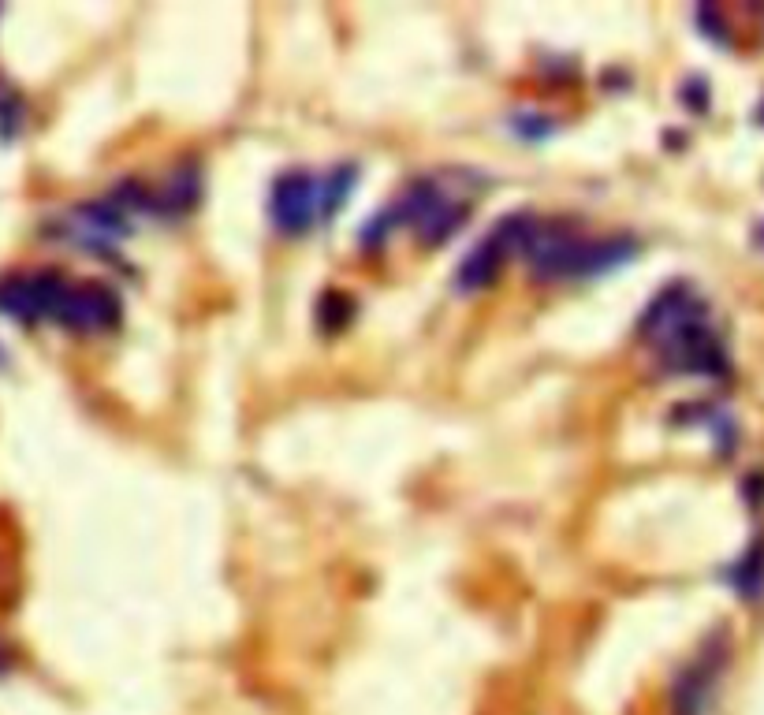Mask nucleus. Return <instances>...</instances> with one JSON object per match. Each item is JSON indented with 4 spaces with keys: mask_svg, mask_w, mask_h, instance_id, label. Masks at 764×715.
Wrapping results in <instances>:
<instances>
[{
    "mask_svg": "<svg viewBox=\"0 0 764 715\" xmlns=\"http://www.w3.org/2000/svg\"><path fill=\"white\" fill-rule=\"evenodd\" d=\"M519 250L530 257L533 272L545 280L601 276V272L627 265L634 257L630 239H578L567 228H552V224H537V220H526Z\"/></svg>",
    "mask_w": 764,
    "mask_h": 715,
    "instance_id": "f03ea898",
    "label": "nucleus"
},
{
    "mask_svg": "<svg viewBox=\"0 0 764 715\" xmlns=\"http://www.w3.org/2000/svg\"><path fill=\"white\" fill-rule=\"evenodd\" d=\"M731 581H735V589L742 596H761L764 593V544H757L742 563L735 567V574H731Z\"/></svg>",
    "mask_w": 764,
    "mask_h": 715,
    "instance_id": "6e6552de",
    "label": "nucleus"
},
{
    "mask_svg": "<svg viewBox=\"0 0 764 715\" xmlns=\"http://www.w3.org/2000/svg\"><path fill=\"white\" fill-rule=\"evenodd\" d=\"M23 123V101L15 90H0V138H15Z\"/></svg>",
    "mask_w": 764,
    "mask_h": 715,
    "instance_id": "1a4fd4ad",
    "label": "nucleus"
},
{
    "mask_svg": "<svg viewBox=\"0 0 764 715\" xmlns=\"http://www.w3.org/2000/svg\"><path fill=\"white\" fill-rule=\"evenodd\" d=\"M56 324L75 332H105L120 324V298L101 284H71L64 306L56 313Z\"/></svg>",
    "mask_w": 764,
    "mask_h": 715,
    "instance_id": "423d86ee",
    "label": "nucleus"
},
{
    "mask_svg": "<svg viewBox=\"0 0 764 715\" xmlns=\"http://www.w3.org/2000/svg\"><path fill=\"white\" fill-rule=\"evenodd\" d=\"M351 187H355V168H351V164H340L336 172H328V176L321 179V216H325V220L340 209L343 198L351 194Z\"/></svg>",
    "mask_w": 764,
    "mask_h": 715,
    "instance_id": "0eeeda50",
    "label": "nucleus"
},
{
    "mask_svg": "<svg viewBox=\"0 0 764 715\" xmlns=\"http://www.w3.org/2000/svg\"><path fill=\"white\" fill-rule=\"evenodd\" d=\"M526 220H530V216H511V220H504V224H496V228H492L489 235L466 254L463 269H459V284H463L466 291L489 287L492 280H496V272H500V265H504V257L522 246Z\"/></svg>",
    "mask_w": 764,
    "mask_h": 715,
    "instance_id": "39448f33",
    "label": "nucleus"
},
{
    "mask_svg": "<svg viewBox=\"0 0 764 715\" xmlns=\"http://www.w3.org/2000/svg\"><path fill=\"white\" fill-rule=\"evenodd\" d=\"M642 336L675 373H701V377L727 373V351L709 324V306L690 287L675 284L653 298V306L642 317Z\"/></svg>",
    "mask_w": 764,
    "mask_h": 715,
    "instance_id": "f257e3e1",
    "label": "nucleus"
},
{
    "mask_svg": "<svg viewBox=\"0 0 764 715\" xmlns=\"http://www.w3.org/2000/svg\"><path fill=\"white\" fill-rule=\"evenodd\" d=\"M269 213L273 224L287 235H299L321 216V183L310 179L306 172H287L273 183V198H269Z\"/></svg>",
    "mask_w": 764,
    "mask_h": 715,
    "instance_id": "20e7f679",
    "label": "nucleus"
},
{
    "mask_svg": "<svg viewBox=\"0 0 764 715\" xmlns=\"http://www.w3.org/2000/svg\"><path fill=\"white\" fill-rule=\"evenodd\" d=\"M757 239H761V246H764V224H761V231H757Z\"/></svg>",
    "mask_w": 764,
    "mask_h": 715,
    "instance_id": "9d476101",
    "label": "nucleus"
},
{
    "mask_svg": "<svg viewBox=\"0 0 764 715\" xmlns=\"http://www.w3.org/2000/svg\"><path fill=\"white\" fill-rule=\"evenodd\" d=\"M71 284L60 272H15L0 280V313L12 321L34 324V321H56V313L64 306Z\"/></svg>",
    "mask_w": 764,
    "mask_h": 715,
    "instance_id": "7ed1b4c3",
    "label": "nucleus"
}]
</instances>
